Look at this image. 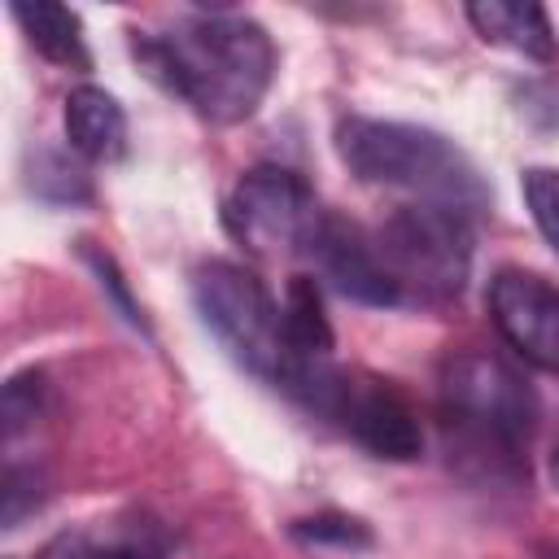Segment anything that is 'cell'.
<instances>
[{
	"instance_id": "obj_3",
	"label": "cell",
	"mask_w": 559,
	"mask_h": 559,
	"mask_svg": "<svg viewBox=\"0 0 559 559\" xmlns=\"http://www.w3.org/2000/svg\"><path fill=\"white\" fill-rule=\"evenodd\" d=\"M192 301L205 319V328L214 332V341L258 380H266L271 389L288 393L293 402H306L310 384L319 380V371L332 358L319 362H301L288 345L284 332V310L271 297V288L245 271L240 262L227 258H210L192 271Z\"/></svg>"
},
{
	"instance_id": "obj_6",
	"label": "cell",
	"mask_w": 559,
	"mask_h": 559,
	"mask_svg": "<svg viewBox=\"0 0 559 559\" xmlns=\"http://www.w3.org/2000/svg\"><path fill=\"white\" fill-rule=\"evenodd\" d=\"M323 210L310 183L288 166H253L236 179L223 201V227L236 245L258 258L310 253Z\"/></svg>"
},
{
	"instance_id": "obj_14",
	"label": "cell",
	"mask_w": 559,
	"mask_h": 559,
	"mask_svg": "<svg viewBox=\"0 0 559 559\" xmlns=\"http://www.w3.org/2000/svg\"><path fill=\"white\" fill-rule=\"evenodd\" d=\"M280 310H284L288 345H293V354L301 362L332 358V323L323 314V297H319V284L310 275H293L288 280V293H284Z\"/></svg>"
},
{
	"instance_id": "obj_15",
	"label": "cell",
	"mask_w": 559,
	"mask_h": 559,
	"mask_svg": "<svg viewBox=\"0 0 559 559\" xmlns=\"http://www.w3.org/2000/svg\"><path fill=\"white\" fill-rule=\"evenodd\" d=\"M48 406V380L39 371H17L4 384V441L9 450L17 445L22 432H35V424L44 419Z\"/></svg>"
},
{
	"instance_id": "obj_8",
	"label": "cell",
	"mask_w": 559,
	"mask_h": 559,
	"mask_svg": "<svg viewBox=\"0 0 559 559\" xmlns=\"http://www.w3.org/2000/svg\"><path fill=\"white\" fill-rule=\"evenodd\" d=\"M498 336L537 371H559V288L524 266H498L485 288Z\"/></svg>"
},
{
	"instance_id": "obj_18",
	"label": "cell",
	"mask_w": 559,
	"mask_h": 559,
	"mask_svg": "<svg viewBox=\"0 0 559 559\" xmlns=\"http://www.w3.org/2000/svg\"><path fill=\"white\" fill-rule=\"evenodd\" d=\"M550 476H555V485H559V454H555V463H550Z\"/></svg>"
},
{
	"instance_id": "obj_11",
	"label": "cell",
	"mask_w": 559,
	"mask_h": 559,
	"mask_svg": "<svg viewBox=\"0 0 559 559\" xmlns=\"http://www.w3.org/2000/svg\"><path fill=\"white\" fill-rule=\"evenodd\" d=\"M66 140L87 162H118L127 153V114L118 96L96 83H79L66 96Z\"/></svg>"
},
{
	"instance_id": "obj_12",
	"label": "cell",
	"mask_w": 559,
	"mask_h": 559,
	"mask_svg": "<svg viewBox=\"0 0 559 559\" xmlns=\"http://www.w3.org/2000/svg\"><path fill=\"white\" fill-rule=\"evenodd\" d=\"M467 22L476 26L480 39L502 44L528 61L550 66L559 57L555 48V26L542 4H520V0H476L467 4Z\"/></svg>"
},
{
	"instance_id": "obj_2",
	"label": "cell",
	"mask_w": 559,
	"mask_h": 559,
	"mask_svg": "<svg viewBox=\"0 0 559 559\" xmlns=\"http://www.w3.org/2000/svg\"><path fill=\"white\" fill-rule=\"evenodd\" d=\"M336 153L362 183L406 192L411 201L450 205L463 214H480L489 205V188L472 157L441 131L415 122L384 118H341Z\"/></svg>"
},
{
	"instance_id": "obj_4",
	"label": "cell",
	"mask_w": 559,
	"mask_h": 559,
	"mask_svg": "<svg viewBox=\"0 0 559 559\" xmlns=\"http://www.w3.org/2000/svg\"><path fill=\"white\" fill-rule=\"evenodd\" d=\"M441 415L450 432L480 459L520 463L537 428L528 380L485 349H459L441 367Z\"/></svg>"
},
{
	"instance_id": "obj_13",
	"label": "cell",
	"mask_w": 559,
	"mask_h": 559,
	"mask_svg": "<svg viewBox=\"0 0 559 559\" xmlns=\"http://www.w3.org/2000/svg\"><path fill=\"white\" fill-rule=\"evenodd\" d=\"M13 22L22 26L26 44L66 70H87V44H83V17L66 4H13Z\"/></svg>"
},
{
	"instance_id": "obj_7",
	"label": "cell",
	"mask_w": 559,
	"mask_h": 559,
	"mask_svg": "<svg viewBox=\"0 0 559 559\" xmlns=\"http://www.w3.org/2000/svg\"><path fill=\"white\" fill-rule=\"evenodd\" d=\"M306 411L341 424L376 459L411 463L424 450L419 411L411 406V397L393 380H380L371 371H345V367L332 362L319 376V384L310 389Z\"/></svg>"
},
{
	"instance_id": "obj_16",
	"label": "cell",
	"mask_w": 559,
	"mask_h": 559,
	"mask_svg": "<svg viewBox=\"0 0 559 559\" xmlns=\"http://www.w3.org/2000/svg\"><path fill=\"white\" fill-rule=\"evenodd\" d=\"M520 192H524V205H528L537 231L559 253V170L555 166H528L520 179Z\"/></svg>"
},
{
	"instance_id": "obj_10",
	"label": "cell",
	"mask_w": 559,
	"mask_h": 559,
	"mask_svg": "<svg viewBox=\"0 0 559 559\" xmlns=\"http://www.w3.org/2000/svg\"><path fill=\"white\" fill-rule=\"evenodd\" d=\"M175 533L153 511H114L57 533L35 559H166Z\"/></svg>"
},
{
	"instance_id": "obj_17",
	"label": "cell",
	"mask_w": 559,
	"mask_h": 559,
	"mask_svg": "<svg viewBox=\"0 0 559 559\" xmlns=\"http://www.w3.org/2000/svg\"><path fill=\"white\" fill-rule=\"evenodd\" d=\"M293 537L306 542V546H336V550H362V546H371L367 524L354 520V515H336V511L297 520L293 524Z\"/></svg>"
},
{
	"instance_id": "obj_1",
	"label": "cell",
	"mask_w": 559,
	"mask_h": 559,
	"mask_svg": "<svg viewBox=\"0 0 559 559\" xmlns=\"http://www.w3.org/2000/svg\"><path fill=\"white\" fill-rule=\"evenodd\" d=\"M140 66L205 122L253 118L275 74L271 35L240 13H192L157 35H135Z\"/></svg>"
},
{
	"instance_id": "obj_5",
	"label": "cell",
	"mask_w": 559,
	"mask_h": 559,
	"mask_svg": "<svg viewBox=\"0 0 559 559\" xmlns=\"http://www.w3.org/2000/svg\"><path fill=\"white\" fill-rule=\"evenodd\" d=\"M380 262L402 297L415 301H454L472 275V214L428 201L397 205L380 227H371Z\"/></svg>"
},
{
	"instance_id": "obj_9",
	"label": "cell",
	"mask_w": 559,
	"mask_h": 559,
	"mask_svg": "<svg viewBox=\"0 0 559 559\" xmlns=\"http://www.w3.org/2000/svg\"><path fill=\"white\" fill-rule=\"evenodd\" d=\"M310 253L336 293H345L362 306H402V297H397V288L380 262L371 227H358L341 214H323Z\"/></svg>"
}]
</instances>
